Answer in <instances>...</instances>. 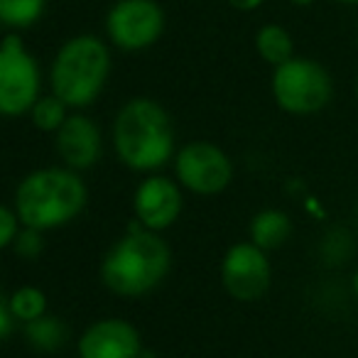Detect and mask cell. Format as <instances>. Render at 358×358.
Returning <instances> with one entry per match:
<instances>
[{"mask_svg": "<svg viewBox=\"0 0 358 358\" xmlns=\"http://www.w3.org/2000/svg\"><path fill=\"white\" fill-rule=\"evenodd\" d=\"M113 148L120 162L135 172H152L174 155V125L152 99H133L118 110Z\"/></svg>", "mask_w": 358, "mask_h": 358, "instance_id": "3957f363", "label": "cell"}, {"mask_svg": "<svg viewBox=\"0 0 358 358\" xmlns=\"http://www.w3.org/2000/svg\"><path fill=\"white\" fill-rule=\"evenodd\" d=\"M25 338L35 351L40 353H55L57 348H62L69 338V329L62 319L57 317H45L35 319V322L25 324Z\"/></svg>", "mask_w": 358, "mask_h": 358, "instance_id": "9a60e30c", "label": "cell"}, {"mask_svg": "<svg viewBox=\"0 0 358 358\" xmlns=\"http://www.w3.org/2000/svg\"><path fill=\"white\" fill-rule=\"evenodd\" d=\"M55 135V148L62 162L74 172L94 167L101 159V130L89 115H69Z\"/></svg>", "mask_w": 358, "mask_h": 358, "instance_id": "7c38bea8", "label": "cell"}, {"mask_svg": "<svg viewBox=\"0 0 358 358\" xmlns=\"http://www.w3.org/2000/svg\"><path fill=\"white\" fill-rule=\"evenodd\" d=\"M265 0H229V6L231 8H236V10H255V8H260L263 6Z\"/></svg>", "mask_w": 358, "mask_h": 358, "instance_id": "603a6c76", "label": "cell"}, {"mask_svg": "<svg viewBox=\"0 0 358 358\" xmlns=\"http://www.w3.org/2000/svg\"><path fill=\"white\" fill-rule=\"evenodd\" d=\"M66 108H69V106H66L62 99H57L55 94L42 96L30 110L32 125L45 130V133H57V130L66 123V118H69V115H66Z\"/></svg>", "mask_w": 358, "mask_h": 358, "instance_id": "ac0fdd59", "label": "cell"}, {"mask_svg": "<svg viewBox=\"0 0 358 358\" xmlns=\"http://www.w3.org/2000/svg\"><path fill=\"white\" fill-rule=\"evenodd\" d=\"M177 182L199 196L221 194L234 179V162L214 143H189L174 159Z\"/></svg>", "mask_w": 358, "mask_h": 358, "instance_id": "52a82bcc", "label": "cell"}, {"mask_svg": "<svg viewBox=\"0 0 358 358\" xmlns=\"http://www.w3.org/2000/svg\"><path fill=\"white\" fill-rule=\"evenodd\" d=\"M79 358H140L143 338L130 322L118 317L99 319L79 338Z\"/></svg>", "mask_w": 358, "mask_h": 358, "instance_id": "8fae6325", "label": "cell"}, {"mask_svg": "<svg viewBox=\"0 0 358 358\" xmlns=\"http://www.w3.org/2000/svg\"><path fill=\"white\" fill-rule=\"evenodd\" d=\"M40 66L17 35L0 45V113L17 118L40 101Z\"/></svg>", "mask_w": 358, "mask_h": 358, "instance_id": "8992f818", "label": "cell"}, {"mask_svg": "<svg viewBox=\"0 0 358 358\" xmlns=\"http://www.w3.org/2000/svg\"><path fill=\"white\" fill-rule=\"evenodd\" d=\"M47 0H0V22L13 30L32 27L45 13Z\"/></svg>", "mask_w": 358, "mask_h": 358, "instance_id": "e0dca14e", "label": "cell"}, {"mask_svg": "<svg viewBox=\"0 0 358 358\" xmlns=\"http://www.w3.org/2000/svg\"><path fill=\"white\" fill-rule=\"evenodd\" d=\"M164 13L155 0H118L106 15L110 42L125 52H138L162 37Z\"/></svg>", "mask_w": 358, "mask_h": 358, "instance_id": "ba28073f", "label": "cell"}, {"mask_svg": "<svg viewBox=\"0 0 358 358\" xmlns=\"http://www.w3.org/2000/svg\"><path fill=\"white\" fill-rule=\"evenodd\" d=\"M356 96H358V81H356Z\"/></svg>", "mask_w": 358, "mask_h": 358, "instance_id": "4316f807", "label": "cell"}, {"mask_svg": "<svg viewBox=\"0 0 358 358\" xmlns=\"http://www.w3.org/2000/svg\"><path fill=\"white\" fill-rule=\"evenodd\" d=\"M86 185L69 167H45L30 172L15 189L13 209L27 229L50 231L74 221L86 206Z\"/></svg>", "mask_w": 358, "mask_h": 358, "instance_id": "7a4b0ae2", "label": "cell"}, {"mask_svg": "<svg viewBox=\"0 0 358 358\" xmlns=\"http://www.w3.org/2000/svg\"><path fill=\"white\" fill-rule=\"evenodd\" d=\"M13 248H15V253L20 255V258H27V260L37 258V255L42 253V248H45L42 231L22 226L20 234H17V238H15V243H13Z\"/></svg>", "mask_w": 358, "mask_h": 358, "instance_id": "d6986e66", "label": "cell"}, {"mask_svg": "<svg viewBox=\"0 0 358 358\" xmlns=\"http://www.w3.org/2000/svg\"><path fill=\"white\" fill-rule=\"evenodd\" d=\"M133 211L135 221L143 229L155 231V234L169 229L182 214V192L177 182L162 174L145 177L135 189Z\"/></svg>", "mask_w": 358, "mask_h": 358, "instance_id": "30bf717a", "label": "cell"}, {"mask_svg": "<svg viewBox=\"0 0 358 358\" xmlns=\"http://www.w3.org/2000/svg\"><path fill=\"white\" fill-rule=\"evenodd\" d=\"M351 250V238L343 229H331L327 234V241H324V253L329 258H334V263H341L343 258Z\"/></svg>", "mask_w": 358, "mask_h": 358, "instance_id": "ffe728a7", "label": "cell"}, {"mask_svg": "<svg viewBox=\"0 0 358 358\" xmlns=\"http://www.w3.org/2000/svg\"><path fill=\"white\" fill-rule=\"evenodd\" d=\"M15 324H17V319H15V314L10 312L8 294H3V297H0V338H3V341H8V338L13 336Z\"/></svg>", "mask_w": 358, "mask_h": 358, "instance_id": "7402d4cb", "label": "cell"}, {"mask_svg": "<svg viewBox=\"0 0 358 358\" xmlns=\"http://www.w3.org/2000/svg\"><path fill=\"white\" fill-rule=\"evenodd\" d=\"M172 250L155 231L133 224L128 234L110 245L101 263V280L118 297H143L169 273Z\"/></svg>", "mask_w": 358, "mask_h": 358, "instance_id": "6da1fadb", "label": "cell"}, {"mask_svg": "<svg viewBox=\"0 0 358 358\" xmlns=\"http://www.w3.org/2000/svg\"><path fill=\"white\" fill-rule=\"evenodd\" d=\"M221 282L224 289L238 302H255L270 289L273 268L268 253L255 243H236L226 250L221 263Z\"/></svg>", "mask_w": 358, "mask_h": 358, "instance_id": "9c48e42d", "label": "cell"}, {"mask_svg": "<svg viewBox=\"0 0 358 358\" xmlns=\"http://www.w3.org/2000/svg\"><path fill=\"white\" fill-rule=\"evenodd\" d=\"M334 3H341V6H358V0H334Z\"/></svg>", "mask_w": 358, "mask_h": 358, "instance_id": "d4e9b609", "label": "cell"}, {"mask_svg": "<svg viewBox=\"0 0 358 358\" xmlns=\"http://www.w3.org/2000/svg\"><path fill=\"white\" fill-rule=\"evenodd\" d=\"M275 103L292 115L319 113L334 96V81L319 62L294 57L273 74Z\"/></svg>", "mask_w": 358, "mask_h": 358, "instance_id": "5b68a950", "label": "cell"}, {"mask_svg": "<svg viewBox=\"0 0 358 358\" xmlns=\"http://www.w3.org/2000/svg\"><path fill=\"white\" fill-rule=\"evenodd\" d=\"M8 304H10V312L15 314L17 324H22V327L47 314L45 292L40 287H32V285L17 287L13 294H8Z\"/></svg>", "mask_w": 358, "mask_h": 358, "instance_id": "2e32d148", "label": "cell"}, {"mask_svg": "<svg viewBox=\"0 0 358 358\" xmlns=\"http://www.w3.org/2000/svg\"><path fill=\"white\" fill-rule=\"evenodd\" d=\"M289 3H294V6H312L314 0H289Z\"/></svg>", "mask_w": 358, "mask_h": 358, "instance_id": "cb8c5ba5", "label": "cell"}, {"mask_svg": "<svg viewBox=\"0 0 358 358\" xmlns=\"http://www.w3.org/2000/svg\"><path fill=\"white\" fill-rule=\"evenodd\" d=\"M20 219H17L15 209H10V206H3L0 209V245L3 248H10L13 243H15L17 234H20Z\"/></svg>", "mask_w": 358, "mask_h": 358, "instance_id": "44dd1931", "label": "cell"}, {"mask_svg": "<svg viewBox=\"0 0 358 358\" xmlns=\"http://www.w3.org/2000/svg\"><path fill=\"white\" fill-rule=\"evenodd\" d=\"M250 243H255L260 250H275L292 236V219L282 209H263L250 221Z\"/></svg>", "mask_w": 358, "mask_h": 358, "instance_id": "4fadbf2b", "label": "cell"}, {"mask_svg": "<svg viewBox=\"0 0 358 358\" xmlns=\"http://www.w3.org/2000/svg\"><path fill=\"white\" fill-rule=\"evenodd\" d=\"M353 292H356V297H358V270H356V275H353Z\"/></svg>", "mask_w": 358, "mask_h": 358, "instance_id": "484cf974", "label": "cell"}, {"mask_svg": "<svg viewBox=\"0 0 358 358\" xmlns=\"http://www.w3.org/2000/svg\"><path fill=\"white\" fill-rule=\"evenodd\" d=\"M110 74V52L94 35L71 37L52 62V94L69 108H86L103 91Z\"/></svg>", "mask_w": 358, "mask_h": 358, "instance_id": "277c9868", "label": "cell"}, {"mask_svg": "<svg viewBox=\"0 0 358 358\" xmlns=\"http://www.w3.org/2000/svg\"><path fill=\"white\" fill-rule=\"evenodd\" d=\"M255 50L263 57V62L273 64L275 69L294 59L292 35L282 25H265L255 35Z\"/></svg>", "mask_w": 358, "mask_h": 358, "instance_id": "5bb4252c", "label": "cell"}]
</instances>
